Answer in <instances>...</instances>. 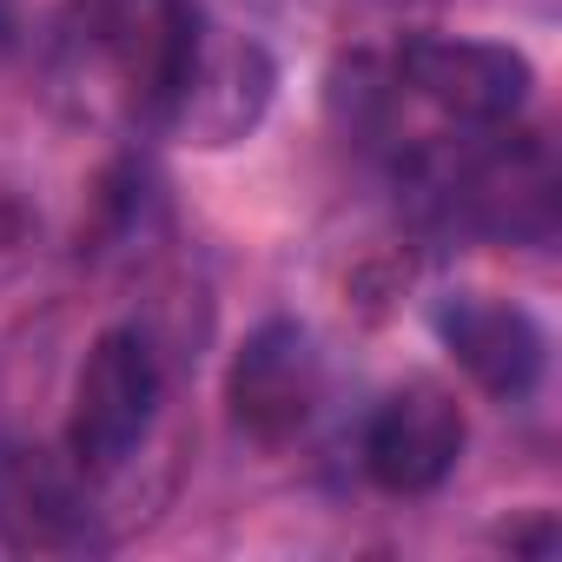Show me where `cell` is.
<instances>
[{"mask_svg":"<svg viewBox=\"0 0 562 562\" xmlns=\"http://www.w3.org/2000/svg\"><path fill=\"white\" fill-rule=\"evenodd\" d=\"M271 93H278V67L251 34L212 21L192 0H172L153 74H146L139 126L179 146L218 153L258 133V120L271 113Z\"/></svg>","mask_w":562,"mask_h":562,"instance_id":"6da1fadb","label":"cell"},{"mask_svg":"<svg viewBox=\"0 0 562 562\" xmlns=\"http://www.w3.org/2000/svg\"><path fill=\"white\" fill-rule=\"evenodd\" d=\"M443 232L483 238V245H549L562 218V179L536 133L516 120L470 139L443 166H430L417 186H404Z\"/></svg>","mask_w":562,"mask_h":562,"instance_id":"7a4b0ae2","label":"cell"},{"mask_svg":"<svg viewBox=\"0 0 562 562\" xmlns=\"http://www.w3.org/2000/svg\"><path fill=\"white\" fill-rule=\"evenodd\" d=\"M159 404H166V371H159V351L139 325H113L93 338V351L80 358V378H74V411H67V457L106 483L120 476L153 424H159Z\"/></svg>","mask_w":562,"mask_h":562,"instance_id":"3957f363","label":"cell"},{"mask_svg":"<svg viewBox=\"0 0 562 562\" xmlns=\"http://www.w3.org/2000/svg\"><path fill=\"white\" fill-rule=\"evenodd\" d=\"M93 476L47 443L0 437V549L8 555H93L106 549Z\"/></svg>","mask_w":562,"mask_h":562,"instance_id":"277c9868","label":"cell"},{"mask_svg":"<svg viewBox=\"0 0 562 562\" xmlns=\"http://www.w3.org/2000/svg\"><path fill=\"white\" fill-rule=\"evenodd\" d=\"M463 404L450 384L437 378H411L397 391L378 397V411L358 430V470L384 490V496H430L437 483H450V470L463 463Z\"/></svg>","mask_w":562,"mask_h":562,"instance_id":"5b68a950","label":"cell"},{"mask_svg":"<svg viewBox=\"0 0 562 562\" xmlns=\"http://www.w3.org/2000/svg\"><path fill=\"white\" fill-rule=\"evenodd\" d=\"M225 404H232V424L251 437V443H292L312 411L325 404V358H318V338L299 325V318H265L238 358H232V378H225Z\"/></svg>","mask_w":562,"mask_h":562,"instance_id":"8992f818","label":"cell"},{"mask_svg":"<svg viewBox=\"0 0 562 562\" xmlns=\"http://www.w3.org/2000/svg\"><path fill=\"white\" fill-rule=\"evenodd\" d=\"M437 338L450 345V358L463 364V378L496 397V404H516L542 384V364H549V331L496 299V292H450L437 305Z\"/></svg>","mask_w":562,"mask_h":562,"instance_id":"52a82bcc","label":"cell"},{"mask_svg":"<svg viewBox=\"0 0 562 562\" xmlns=\"http://www.w3.org/2000/svg\"><path fill=\"white\" fill-rule=\"evenodd\" d=\"M80 8H133V0H80Z\"/></svg>","mask_w":562,"mask_h":562,"instance_id":"ba28073f","label":"cell"}]
</instances>
